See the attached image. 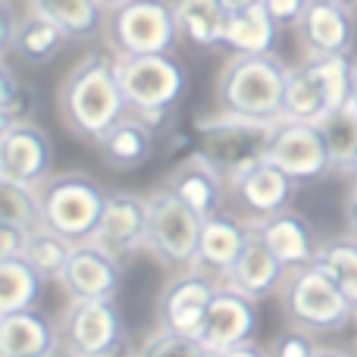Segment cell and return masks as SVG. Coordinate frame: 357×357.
I'll list each match as a JSON object with an SVG mask.
<instances>
[{
	"label": "cell",
	"mask_w": 357,
	"mask_h": 357,
	"mask_svg": "<svg viewBox=\"0 0 357 357\" xmlns=\"http://www.w3.org/2000/svg\"><path fill=\"white\" fill-rule=\"evenodd\" d=\"M148 251L169 273H185L197 266L204 220L167 185L148 195Z\"/></svg>",
	"instance_id": "cell-8"
},
{
	"label": "cell",
	"mask_w": 357,
	"mask_h": 357,
	"mask_svg": "<svg viewBox=\"0 0 357 357\" xmlns=\"http://www.w3.org/2000/svg\"><path fill=\"white\" fill-rule=\"evenodd\" d=\"M345 222H348V235L357 238V182L351 185V191L345 197Z\"/></svg>",
	"instance_id": "cell-41"
},
{
	"label": "cell",
	"mask_w": 357,
	"mask_h": 357,
	"mask_svg": "<svg viewBox=\"0 0 357 357\" xmlns=\"http://www.w3.org/2000/svg\"><path fill=\"white\" fill-rule=\"evenodd\" d=\"M333 3H345V6H354L357 0H333Z\"/></svg>",
	"instance_id": "cell-50"
},
{
	"label": "cell",
	"mask_w": 357,
	"mask_h": 357,
	"mask_svg": "<svg viewBox=\"0 0 357 357\" xmlns=\"http://www.w3.org/2000/svg\"><path fill=\"white\" fill-rule=\"evenodd\" d=\"M348 107L357 113V56H354V85H351V100H348Z\"/></svg>",
	"instance_id": "cell-46"
},
{
	"label": "cell",
	"mask_w": 357,
	"mask_h": 357,
	"mask_svg": "<svg viewBox=\"0 0 357 357\" xmlns=\"http://www.w3.org/2000/svg\"><path fill=\"white\" fill-rule=\"evenodd\" d=\"M0 222L19 226L25 232L44 229V210H41V191L29 185L3 182L0 178Z\"/></svg>",
	"instance_id": "cell-32"
},
{
	"label": "cell",
	"mask_w": 357,
	"mask_h": 357,
	"mask_svg": "<svg viewBox=\"0 0 357 357\" xmlns=\"http://www.w3.org/2000/svg\"><path fill=\"white\" fill-rule=\"evenodd\" d=\"M73 251H75V245L69 238L50 232V229H38V232H31V238H29L25 260H29L47 282H60Z\"/></svg>",
	"instance_id": "cell-33"
},
{
	"label": "cell",
	"mask_w": 357,
	"mask_h": 357,
	"mask_svg": "<svg viewBox=\"0 0 357 357\" xmlns=\"http://www.w3.org/2000/svg\"><path fill=\"white\" fill-rule=\"evenodd\" d=\"M44 285H47V279L25 257L0 260V317L35 310L44 295Z\"/></svg>",
	"instance_id": "cell-29"
},
{
	"label": "cell",
	"mask_w": 357,
	"mask_h": 357,
	"mask_svg": "<svg viewBox=\"0 0 357 357\" xmlns=\"http://www.w3.org/2000/svg\"><path fill=\"white\" fill-rule=\"evenodd\" d=\"M98 3L104 6V10H113V6H119V3H123V0H98Z\"/></svg>",
	"instance_id": "cell-48"
},
{
	"label": "cell",
	"mask_w": 357,
	"mask_h": 357,
	"mask_svg": "<svg viewBox=\"0 0 357 357\" xmlns=\"http://www.w3.org/2000/svg\"><path fill=\"white\" fill-rule=\"evenodd\" d=\"M54 176V142L41 123L0 129V178L41 188Z\"/></svg>",
	"instance_id": "cell-11"
},
{
	"label": "cell",
	"mask_w": 357,
	"mask_h": 357,
	"mask_svg": "<svg viewBox=\"0 0 357 357\" xmlns=\"http://www.w3.org/2000/svg\"><path fill=\"white\" fill-rule=\"evenodd\" d=\"M178 38L197 50L226 47L229 10L222 0H173Z\"/></svg>",
	"instance_id": "cell-24"
},
{
	"label": "cell",
	"mask_w": 357,
	"mask_h": 357,
	"mask_svg": "<svg viewBox=\"0 0 357 357\" xmlns=\"http://www.w3.org/2000/svg\"><path fill=\"white\" fill-rule=\"evenodd\" d=\"M314 75L320 79L323 91L329 98L333 110H342L351 100V85H354V56L351 54H339V56H314V60H304Z\"/></svg>",
	"instance_id": "cell-35"
},
{
	"label": "cell",
	"mask_w": 357,
	"mask_h": 357,
	"mask_svg": "<svg viewBox=\"0 0 357 357\" xmlns=\"http://www.w3.org/2000/svg\"><path fill=\"white\" fill-rule=\"evenodd\" d=\"M220 285L222 279L210 276L204 270L173 273V279L163 285L160 298H157V326L201 339L204 320H207V310L213 304Z\"/></svg>",
	"instance_id": "cell-10"
},
{
	"label": "cell",
	"mask_w": 357,
	"mask_h": 357,
	"mask_svg": "<svg viewBox=\"0 0 357 357\" xmlns=\"http://www.w3.org/2000/svg\"><path fill=\"white\" fill-rule=\"evenodd\" d=\"M25 6L56 22L69 35V41L91 44L104 38L107 10L98 0H25Z\"/></svg>",
	"instance_id": "cell-26"
},
{
	"label": "cell",
	"mask_w": 357,
	"mask_h": 357,
	"mask_svg": "<svg viewBox=\"0 0 357 357\" xmlns=\"http://www.w3.org/2000/svg\"><path fill=\"white\" fill-rule=\"evenodd\" d=\"M31 232L19 226H6L0 222V260H10V257H25V248H29Z\"/></svg>",
	"instance_id": "cell-39"
},
{
	"label": "cell",
	"mask_w": 357,
	"mask_h": 357,
	"mask_svg": "<svg viewBox=\"0 0 357 357\" xmlns=\"http://www.w3.org/2000/svg\"><path fill=\"white\" fill-rule=\"evenodd\" d=\"M291 66L276 54H232L216 75V110L257 123H282Z\"/></svg>",
	"instance_id": "cell-2"
},
{
	"label": "cell",
	"mask_w": 357,
	"mask_h": 357,
	"mask_svg": "<svg viewBox=\"0 0 357 357\" xmlns=\"http://www.w3.org/2000/svg\"><path fill=\"white\" fill-rule=\"evenodd\" d=\"M94 154L100 157V163L116 173H132V169H142L154 160L157 154V129L151 123H144L142 116L129 113L113 126L107 135H100L91 144Z\"/></svg>",
	"instance_id": "cell-20"
},
{
	"label": "cell",
	"mask_w": 357,
	"mask_h": 357,
	"mask_svg": "<svg viewBox=\"0 0 357 357\" xmlns=\"http://www.w3.org/2000/svg\"><path fill=\"white\" fill-rule=\"evenodd\" d=\"M317 264L335 279V285L342 289V295L351 301L357 314V238L354 235H339V238L323 241L320 260Z\"/></svg>",
	"instance_id": "cell-31"
},
{
	"label": "cell",
	"mask_w": 357,
	"mask_h": 357,
	"mask_svg": "<svg viewBox=\"0 0 357 357\" xmlns=\"http://www.w3.org/2000/svg\"><path fill=\"white\" fill-rule=\"evenodd\" d=\"M254 335H257V301L222 282L207 310L201 342L213 351H229L254 342Z\"/></svg>",
	"instance_id": "cell-17"
},
{
	"label": "cell",
	"mask_w": 357,
	"mask_h": 357,
	"mask_svg": "<svg viewBox=\"0 0 357 357\" xmlns=\"http://www.w3.org/2000/svg\"><path fill=\"white\" fill-rule=\"evenodd\" d=\"M348 176H351V178H354V182H357V157H354V160H351V169H348Z\"/></svg>",
	"instance_id": "cell-49"
},
{
	"label": "cell",
	"mask_w": 357,
	"mask_h": 357,
	"mask_svg": "<svg viewBox=\"0 0 357 357\" xmlns=\"http://www.w3.org/2000/svg\"><path fill=\"white\" fill-rule=\"evenodd\" d=\"M38 191H41L44 229L69 238L73 245H85L94 238L110 195L98 178L82 169H69V173H54Z\"/></svg>",
	"instance_id": "cell-6"
},
{
	"label": "cell",
	"mask_w": 357,
	"mask_h": 357,
	"mask_svg": "<svg viewBox=\"0 0 357 357\" xmlns=\"http://www.w3.org/2000/svg\"><path fill=\"white\" fill-rule=\"evenodd\" d=\"M178 41L173 0H123L107 10L100 44L113 56L173 54Z\"/></svg>",
	"instance_id": "cell-7"
},
{
	"label": "cell",
	"mask_w": 357,
	"mask_h": 357,
	"mask_svg": "<svg viewBox=\"0 0 357 357\" xmlns=\"http://www.w3.org/2000/svg\"><path fill=\"white\" fill-rule=\"evenodd\" d=\"M60 342L75 357H123L126 323L116 298L69 301L60 317Z\"/></svg>",
	"instance_id": "cell-9"
},
{
	"label": "cell",
	"mask_w": 357,
	"mask_h": 357,
	"mask_svg": "<svg viewBox=\"0 0 357 357\" xmlns=\"http://www.w3.org/2000/svg\"><path fill=\"white\" fill-rule=\"evenodd\" d=\"M148 195L113 188L107 195V207L91 245L104 248L107 254H113L116 260L126 264L138 251H148Z\"/></svg>",
	"instance_id": "cell-12"
},
{
	"label": "cell",
	"mask_w": 357,
	"mask_h": 357,
	"mask_svg": "<svg viewBox=\"0 0 357 357\" xmlns=\"http://www.w3.org/2000/svg\"><path fill=\"white\" fill-rule=\"evenodd\" d=\"M266 160L276 163V167L282 169V173H289L298 185H310L326 176L329 169H335L320 126L289 123V119H282V123L276 126V135H273Z\"/></svg>",
	"instance_id": "cell-13"
},
{
	"label": "cell",
	"mask_w": 357,
	"mask_h": 357,
	"mask_svg": "<svg viewBox=\"0 0 357 357\" xmlns=\"http://www.w3.org/2000/svg\"><path fill=\"white\" fill-rule=\"evenodd\" d=\"M317 357H357V354H348V351H342V348H320Z\"/></svg>",
	"instance_id": "cell-44"
},
{
	"label": "cell",
	"mask_w": 357,
	"mask_h": 357,
	"mask_svg": "<svg viewBox=\"0 0 357 357\" xmlns=\"http://www.w3.org/2000/svg\"><path fill=\"white\" fill-rule=\"evenodd\" d=\"M295 29L307 60L351 54L357 38L354 10L345 3H333V0H310V6L304 10L301 22Z\"/></svg>",
	"instance_id": "cell-15"
},
{
	"label": "cell",
	"mask_w": 357,
	"mask_h": 357,
	"mask_svg": "<svg viewBox=\"0 0 357 357\" xmlns=\"http://www.w3.org/2000/svg\"><path fill=\"white\" fill-rule=\"evenodd\" d=\"M279 38V22L266 13L264 3H254L248 10L229 13V29H226V47L232 54L248 56H264L273 54Z\"/></svg>",
	"instance_id": "cell-27"
},
{
	"label": "cell",
	"mask_w": 357,
	"mask_h": 357,
	"mask_svg": "<svg viewBox=\"0 0 357 357\" xmlns=\"http://www.w3.org/2000/svg\"><path fill=\"white\" fill-rule=\"evenodd\" d=\"M222 3H226L229 13H238V10H248V6H254V3H264V0H222Z\"/></svg>",
	"instance_id": "cell-43"
},
{
	"label": "cell",
	"mask_w": 357,
	"mask_h": 357,
	"mask_svg": "<svg viewBox=\"0 0 357 357\" xmlns=\"http://www.w3.org/2000/svg\"><path fill=\"white\" fill-rule=\"evenodd\" d=\"M116 75L129 113L142 116L154 129H163L173 119L188 94V69L176 50L151 56H116Z\"/></svg>",
	"instance_id": "cell-4"
},
{
	"label": "cell",
	"mask_w": 357,
	"mask_h": 357,
	"mask_svg": "<svg viewBox=\"0 0 357 357\" xmlns=\"http://www.w3.org/2000/svg\"><path fill=\"white\" fill-rule=\"evenodd\" d=\"M69 301H100V298H116L123 285V260L107 254L104 248L75 245L73 257L66 264V273L60 279Z\"/></svg>",
	"instance_id": "cell-16"
},
{
	"label": "cell",
	"mask_w": 357,
	"mask_h": 357,
	"mask_svg": "<svg viewBox=\"0 0 357 357\" xmlns=\"http://www.w3.org/2000/svg\"><path fill=\"white\" fill-rule=\"evenodd\" d=\"M207 345L195 335H178V333H169V329H160L157 326L154 333L144 339V345L138 348L142 357H204Z\"/></svg>",
	"instance_id": "cell-36"
},
{
	"label": "cell",
	"mask_w": 357,
	"mask_h": 357,
	"mask_svg": "<svg viewBox=\"0 0 357 357\" xmlns=\"http://www.w3.org/2000/svg\"><path fill=\"white\" fill-rule=\"evenodd\" d=\"M69 44L73 41H69V35L60 29V25L50 22L47 16H41V13L31 10V6H25L10 56H16L22 66H47V63H54ZM10 56H6V60H10Z\"/></svg>",
	"instance_id": "cell-25"
},
{
	"label": "cell",
	"mask_w": 357,
	"mask_h": 357,
	"mask_svg": "<svg viewBox=\"0 0 357 357\" xmlns=\"http://www.w3.org/2000/svg\"><path fill=\"white\" fill-rule=\"evenodd\" d=\"M285 273L289 270L273 257V251L257 238V232H254L248 248L241 251V257L235 260V266L229 270V276L222 279V282H226L229 289L248 295L251 301H264V298H270V295H279V289H282V282H285Z\"/></svg>",
	"instance_id": "cell-22"
},
{
	"label": "cell",
	"mask_w": 357,
	"mask_h": 357,
	"mask_svg": "<svg viewBox=\"0 0 357 357\" xmlns=\"http://www.w3.org/2000/svg\"><path fill=\"white\" fill-rule=\"evenodd\" d=\"M329 113H333V107H329V98H326V91H323L320 79L314 75V69H310L307 63L291 66L289 85H285L282 119H289V123H314V126H320Z\"/></svg>",
	"instance_id": "cell-28"
},
{
	"label": "cell",
	"mask_w": 357,
	"mask_h": 357,
	"mask_svg": "<svg viewBox=\"0 0 357 357\" xmlns=\"http://www.w3.org/2000/svg\"><path fill=\"white\" fill-rule=\"evenodd\" d=\"M123 357H142V354H138V351H135V354H123Z\"/></svg>",
	"instance_id": "cell-51"
},
{
	"label": "cell",
	"mask_w": 357,
	"mask_h": 357,
	"mask_svg": "<svg viewBox=\"0 0 357 357\" xmlns=\"http://www.w3.org/2000/svg\"><path fill=\"white\" fill-rule=\"evenodd\" d=\"M254 235V226L248 220H241L238 213H216L210 220H204L201 232V248H197V266L216 279H226L229 270L235 266V260L241 257V251L248 248Z\"/></svg>",
	"instance_id": "cell-21"
},
{
	"label": "cell",
	"mask_w": 357,
	"mask_h": 357,
	"mask_svg": "<svg viewBox=\"0 0 357 357\" xmlns=\"http://www.w3.org/2000/svg\"><path fill=\"white\" fill-rule=\"evenodd\" d=\"M298 188H301V185L289 173H282L276 163L264 160L229 188V201L235 204L241 220L257 226V222L270 220V216L291 210V201H295Z\"/></svg>",
	"instance_id": "cell-14"
},
{
	"label": "cell",
	"mask_w": 357,
	"mask_h": 357,
	"mask_svg": "<svg viewBox=\"0 0 357 357\" xmlns=\"http://www.w3.org/2000/svg\"><path fill=\"white\" fill-rule=\"evenodd\" d=\"M279 304H282L291 329H304L310 335L342 333V329H351L354 323L351 301L342 295L335 279L320 264L285 273Z\"/></svg>",
	"instance_id": "cell-5"
},
{
	"label": "cell",
	"mask_w": 357,
	"mask_h": 357,
	"mask_svg": "<svg viewBox=\"0 0 357 357\" xmlns=\"http://www.w3.org/2000/svg\"><path fill=\"white\" fill-rule=\"evenodd\" d=\"M266 13H270L273 19L279 22V29L282 25H298L304 16V10L310 6V0H264Z\"/></svg>",
	"instance_id": "cell-38"
},
{
	"label": "cell",
	"mask_w": 357,
	"mask_h": 357,
	"mask_svg": "<svg viewBox=\"0 0 357 357\" xmlns=\"http://www.w3.org/2000/svg\"><path fill=\"white\" fill-rule=\"evenodd\" d=\"M279 123H257V119L232 116V113H204L195 119V151L216 169L232 188L241 176H248L270 154L273 135Z\"/></svg>",
	"instance_id": "cell-3"
},
{
	"label": "cell",
	"mask_w": 357,
	"mask_h": 357,
	"mask_svg": "<svg viewBox=\"0 0 357 357\" xmlns=\"http://www.w3.org/2000/svg\"><path fill=\"white\" fill-rule=\"evenodd\" d=\"M38 110H41L38 88L25 75H19L10 60H3L0 63V129L38 123Z\"/></svg>",
	"instance_id": "cell-30"
},
{
	"label": "cell",
	"mask_w": 357,
	"mask_h": 357,
	"mask_svg": "<svg viewBox=\"0 0 357 357\" xmlns=\"http://www.w3.org/2000/svg\"><path fill=\"white\" fill-rule=\"evenodd\" d=\"M41 357H75V354H73V351H69V348H66V345H63V342H60V345H56V348H54V351L41 354Z\"/></svg>",
	"instance_id": "cell-45"
},
{
	"label": "cell",
	"mask_w": 357,
	"mask_h": 357,
	"mask_svg": "<svg viewBox=\"0 0 357 357\" xmlns=\"http://www.w3.org/2000/svg\"><path fill=\"white\" fill-rule=\"evenodd\" d=\"M351 345H354V354H357V314H354V323H351Z\"/></svg>",
	"instance_id": "cell-47"
},
{
	"label": "cell",
	"mask_w": 357,
	"mask_h": 357,
	"mask_svg": "<svg viewBox=\"0 0 357 357\" xmlns=\"http://www.w3.org/2000/svg\"><path fill=\"white\" fill-rule=\"evenodd\" d=\"M169 191H176L191 210H195L201 220H210V216L222 213L229 204V182L204 160L197 151H191L185 160H178L167 176Z\"/></svg>",
	"instance_id": "cell-19"
},
{
	"label": "cell",
	"mask_w": 357,
	"mask_h": 357,
	"mask_svg": "<svg viewBox=\"0 0 357 357\" xmlns=\"http://www.w3.org/2000/svg\"><path fill=\"white\" fill-rule=\"evenodd\" d=\"M19 22H22V13H16L13 0H0V29H3V35H0V54H3V60L10 56V50H13Z\"/></svg>",
	"instance_id": "cell-40"
},
{
	"label": "cell",
	"mask_w": 357,
	"mask_h": 357,
	"mask_svg": "<svg viewBox=\"0 0 357 357\" xmlns=\"http://www.w3.org/2000/svg\"><path fill=\"white\" fill-rule=\"evenodd\" d=\"M320 345L314 342V335L304 329H289L282 333L270 348V357H317Z\"/></svg>",
	"instance_id": "cell-37"
},
{
	"label": "cell",
	"mask_w": 357,
	"mask_h": 357,
	"mask_svg": "<svg viewBox=\"0 0 357 357\" xmlns=\"http://www.w3.org/2000/svg\"><path fill=\"white\" fill-rule=\"evenodd\" d=\"M60 345V326L41 310L0 317V357H41Z\"/></svg>",
	"instance_id": "cell-23"
},
{
	"label": "cell",
	"mask_w": 357,
	"mask_h": 357,
	"mask_svg": "<svg viewBox=\"0 0 357 357\" xmlns=\"http://www.w3.org/2000/svg\"><path fill=\"white\" fill-rule=\"evenodd\" d=\"M56 113L75 138L94 144L129 116L123 85L116 75V56L107 47H91L69 66L56 88Z\"/></svg>",
	"instance_id": "cell-1"
},
{
	"label": "cell",
	"mask_w": 357,
	"mask_h": 357,
	"mask_svg": "<svg viewBox=\"0 0 357 357\" xmlns=\"http://www.w3.org/2000/svg\"><path fill=\"white\" fill-rule=\"evenodd\" d=\"M220 357H270V351H264L260 345L248 342V345H238V348H229V351H220Z\"/></svg>",
	"instance_id": "cell-42"
},
{
	"label": "cell",
	"mask_w": 357,
	"mask_h": 357,
	"mask_svg": "<svg viewBox=\"0 0 357 357\" xmlns=\"http://www.w3.org/2000/svg\"><path fill=\"white\" fill-rule=\"evenodd\" d=\"M320 132H323V138H326L333 167L339 169V173H348V169H351V160L357 157V113L351 107L333 110L320 123Z\"/></svg>",
	"instance_id": "cell-34"
},
{
	"label": "cell",
	"mask_w": 357,
	"mask_h": 357,
	"mask_svg": "<svg viewBox=\"0 0 357 357\" xmlns=\"http://www.w3.org/2000/svg\"><path fill=\"white\" fill-rule=\"evenodd\" d=\"M254 232L285 270H301V266H310L320 260L323 241L317 238L307 216L295 213V210H285V213H276L270 220L257 222Z\"/></svg>",
	"instance_id": "cell-18"
}]
</instances>
